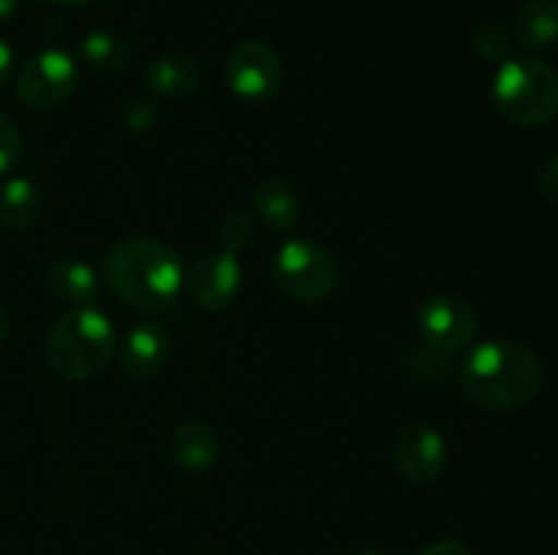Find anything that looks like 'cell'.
Listing matches in <instances>:
<instances>
[{"label":"cell","mask_w":558,"mask_h":555,"mask_svg":"<svg viewBox=\"0 0 558 555\" xmlns=\"http://www.w3.org/2000/svg\"><path fill=\"white\" fill-rule=\"evenodd\" d=\"M417 555H472V550L466 544L456 542V539H441V542H434L420 550Z\"/></svg>","instance_id":"cell-25"},{"label":"cell","mask_w":558,"mask_h":555,"mask_svg":"<svg viewBox=\"0 0 558 555\" xmlns=\"http://www.w3.org/2000/svg\"><path fill=\"white\" fill-rule=\"evenodd\" d=\"M272 278L278 292L303 305L325 303L338 283V264L330 250L308 237H292L276 250Z\"/></svg>","instance_id":"cell-5"},{"label":"cell","mask_w":558,"mask_h":555,"mask_svg":"<svg viewBox=\"0 0 558 555\" xmlns=\"http://www.w3.org/2000/svg\"><path fill=\"white\" fill-rule=\"evenodd\" d=\"M472 44L485 60H490V63L501 65L505 60H510L512 36L507 33V27L501 25V22H496V20L480 22L472 33Z\"/></svg>","instance_id":"cell-19"},{"label":"cell","mask_w":558,"mask_h":555,"mask_svg":"<svg viewBox=\"0 0 558 555\" xmlns=\"http://www.w3.org/2000/svg\"><path fill=\"white\" fill-rule=\"evenodd\" d=\"M169 354H172V346H169L167 326L158 321H136L123 337L120 365L125 375L145 381L167 368Z\"/></svg>","instance_id":"cell-11"},{"label":"cell","mask_w":558,"mask_h":555,"mask_svg":"<svg viewBox=\"0 0 558 555\" xmlns=\"http://www.w3.org/2000/svg\"><path fill=\"white\" fill-rule=\"evenodd\" d=\"M82 58L96 74H120L131 63V44L114 30H90L82 38Z\"/></svg>","instance_id":"cell-18"},{"label":"cell","mask_w":558,"mask_h":555,"mask_svg":"<svg viewBox=\"0 0 558 555\" xmlns=\"http://www.w3.org/2000/svg\"><path fill=\"white\" fill-rule=\"evenodd\" d=\"M515 38L532 52L554 47L558 41V0H526L515 14Z\"/></svg>","instance_id":"cell-16"},{"label":"cell","mask_w":558,"mask_h":555,"mask_svg":"<svg viewBox=\"0 0 558 555\" xmlns=\"http://www.w3.org/2000/svg\"><path fill=\"white\" fill-rule=\"evenodd\" d=\"M537 185H539V194H543L545 199L558 201V152L554 158H548L545 166L539 169Z\"/></svg>","instance_id":"cell-24"},{"label":"cell","mask_w":558,"mask_h":555,"mask_svg":"<svg viewBox=\"0 0 558 555\" xmlns=\"http://www.w3.org/2000/svg\"><path fill=\"white\" fill-rule=\"evenodd\" d=\"M169 452H172V460L185 473H205L218 462L221 441H218L216 430L210 424L185 422L169 439Z\"/></svg>","instance_id":"cell-14"},{"label":"cell","mask_w":558,"mask_h":555,"mask_svg":"<svg viewBox=\"0 0 558 555\" xmlns=\"http://www.w3.org/2000/svg\"><path fill=\"white\" fill-rule=\"evenodd\" d=\"M47 3H58V5H87V3H96V0H47Z\"/></svg>","instance_id":"cell-29"},{"label":"cell","mask_w":558,"mask_h":555,"mask_svg":"<svg viewBox=\"0 0 558 555\" xmlns=\"http://www.w3.org/2000/svg\"><path fill=\"white\" fill-rule=\"evenodd\" d=\"M420 341L441 354L463 351L477 335V313L458 294H436L420 305Z\"/></svg>","instance_id":"cell-8"},{"label":"cell","mask_w":558,"mask_h":555,"mask_svg":"<svg viewBox=\"0 0 558 555\" xmlns=\"http://www.w3.org/2000/svg\"><path fill=\"white\" fill-rule=\"evenodd\" d=\"M9 335H11V316H9V310L0 305V346H3L5 337Z\"/></svg>","instance_id":"cell-27"},{"label":"cell","mask_w":558,"mask_h":555,"mask_svg":"<svg viewBox=\"0 0 558 555\" xmlns=\"http://www.w3.org/2000/svg\"><path fill=\"white\" fill-rule=\"evenodd\" d=\"M352 555H385V553H374V550H360V553H352Z\"/></svg>","instance_id":"cell-30"},{"label":"cell","mask_w":558,"mask_h":555,"mask_svg":"<svg viewBox=\"0 0 558 555\" xmlns=\"http://www.w3.org/2000/svg\"><path fill=\"white\" fill-rule=\"evenodd\" d=\"M490 96L496 112L521 128H543L558 118V74L529 54L499 65Z\"/></svg>","instance_id":"cell-4"},{"label":"cell","mask_w":558,"mask_h":555,"mask_svg":"<svg viewBox=\"0 0 558 555\" xmlns=\"http://www.w3.org/2000/svg\"><path fill=\"white\" fill-rule=\"evenodd\" d=\"M218 237H221V245H223V250H227V254L238 256L240 250H245L251 243H254L256 215H254V212H248V210L229 212V215L223 218Z\"/></svg>","instance_id":"cell-20"},{"label":"cell","mask_w":558,"mask_h":555,"mask_svg":"<svg viewBox=\"0 0 558 555\" xmlns=\"http://www.w3.org/2000/svg\"><path fill=\"white\" fill-rule=\"evenodd\" d=\"M80 85V69L63 49H41L16 74V96L27 109L49 112L74 96Z\"/></svg>","instance_id":"cell-6"},{"label":"cell","mask_w":558,"mask_h":555,"mask_svg":"<svg viewBox=\"0 0 558 555\" xmlns=\"http://www.w3.org/2000/svg\"><path fill=\"white\" fill-rule=\"evenodd\" d=\"M118 348V332L107 313L87 305L60 316L47 335V362L69 381H85L107 370Z\"/></svg>","instance_id":"cell-3"},{"label":"cell","mask_w":558,"mask_h":555,"mask_svg":"<svg viewBox=\"0 0 558 555\" xmlns=\"http://www.w3.org/2000/svg\"><path fill=\"white\" fill-rule=\"evenodd\" d=\"M104 283L125 305L147 313L167 310L183 292L185 267L178 250L153 237H129L104 256Z\"/></svg>","instance_id":"cell-2"},{"label":"cell","mask_w":558,"mask_h":555,"mask_svg":"<svg viewBox=\"0 0 558 555\" xmlns=\"http://www.w3.org/2000/svg\"><path fill=\"white\" fill-rule=\"evenodd\" d=\"M147 85L161 98H185L199 90L202 65L189 52H163L147 65Z\"/></svg>","instance_id":"cell-13"},{"label":"cell","mask_w":558,"mask_h":555,"mask_svg":"<svg viewBox=\"0 0 558 555\" xmlns=\"http://www.w3.org/2000/svg\"><path fill=\"white\" fill-rule=\"evenodd\" d=\"M158 103L153 98H134V101L125 107L123 112V125L131 131V134H147L158 125Z\"/></svg>","instance_id":"cell-23"},{"label":"cell","mask_w":558,"mask_h":555,"mask_svg":"<svg viewBox=\"0 0 558 555\" xmlns=\"http://www.w3.org/2000/svg\"><path fill=\"white\" fill-rule=\"evenodd\" d=\"M447 357H450V354H441V351H436V348L425 346L423 343L420 348H409L403 365H407V373H414L417 368H423V373L417 375V381H441V370H445Z\"/></svg>","instance_id":"cell-21"},{"label":"cell","mask_w":558,"mask_h":555,"mask_svg":"<svg viewBox=\"0 0 558 555\" xmlns=\"http://www.w3.org/2000/svg\"><path fill=\"white\" fill-rule=\"evenodd\" d=\"M44 286L49 297L71 308H87L98 297V275L87 261L76 256H60L44 272Z\"/></svg>","instance_id":"cell-12"},{"label":"cell","mask_w":558,"mask_h":555,"mask_svg":"<svg viewBox=\"0 0 558 555\" xmlns=\"http://www.w3.org/2000/svg\"><path fill=\"white\" fill-rule=\"evenodd\" d=\"M396 468L407 482L430 484L447 468V439L436 424L412 422L398 430L392 444Z\"/></svg>","instance_id":"cell-10"},{"label":"cell","mask_w":558,"mask_h":555,"mask_svg":"<svg viewBox=\"0 0 558 555\" xmlns=\"http://www.w3.org/2000/svg\"><path fill=\"white\" fill-rule=\"evenodd\" d=\"M543 359L518 341H485L461 365V390L483 411L507 414L529 406L543 386Z\"/></svg>","instance_id":"cell-1"},{"label":"cell","mask_w":558,"mask_h":555,"mask_svg":"<svg viewBox=\"0 0 558 555\" xmlns=\"http://www.w3.org/2000/svg\"><path fill=\"white\" fill-rule=\"evenodd\" d=\"M283 82V63L276 49L265 41L238 44L227 58V85L240 101L267 103Z\"/></svg>","instance_id":"cell-7"},{"label":"cell","mask_w":558,"mask_h":555,"mask_svg":"<svg viewBox=\"0 0 558 555\" xmlns=\"http://www.w3.org/2000/svg\"><path fill=\"white\" fill-rule=\"evenodd\" d=\"M254 210L265 226L276 232H292L300 221V196L287 180L267 177L256 185Z\"/></svg>","instance_id":"cell-15"},{"label":"cell","mask_w":558,"mask_h":555,"mask_svg":"<svg viewBox=\"0 0 558 555\" xmlns=\"http://www.w3.org/2000/svg\"><path fill=\"white\" fill-rule=\"evenodd\" d=\"M20 3L22 0H0V22L9 20V16L20 9Z\"/></svg>","instance_id":"cell-28"},{"label":"cell","mask_w":558,"mask_h":555,"mask_svg":"<svg viewBox=\"0 0 558 555\" xmlns=\"http://www.w3.org/2000/svg\"><path fill=\"white\" fill-rule=\"evenodd\" d=\"M14 74V49L5 38H0V87L11 79Z\"/></svg>","instance_id":"cell-26"},{"label":"cell","mask_w":558,"mask_h":555,"mask_svg":"<svg viewBox=\"0 0 558 555\" xmlns=\"http://www.w3.org/2000/svg\"><path fill=\"white\" fill-rule=\"evenodd\" d=\"M25 156V141H22L20 128L0 112V177L16 166Z\"/></svg>","instance_id":"cell-22"},{"label":"cell","mask_w":558,"mask_h":555,"mask_svg":"<svg viewBox=\"0 0 558 555\" xmlns=\"http://www.w3.org/2000/svg\"><path fill=\"white\" fill-rule=\"evenodd\" d=\"M183 288L191 303L202 310H227L238 303L243 288V270L234 254L227 250H207L199 254L185 270Z\"/></svg>","instance_id":"cell-9"},{"label":"cell","mask_w":558,"mask_h":555,"mask_svg":"<svg viewBox=\"0 0 558 555\" xmlns=\"http://www.w3.org/2000/svg\"><path fill=\"white\" fill-rule=\"evenodd\" d=\"M41 190L31 177H11L0 188V223L14 232L36 226L41 218Z\"/></svg>","instance_id":"cell-17"}]
</instances>
